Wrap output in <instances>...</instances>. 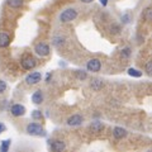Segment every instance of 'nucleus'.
I'll list each match as a JSON object with an SVG mask.
<instances>
[{
    "mask_svg": "<svg viewBox=\"0 0 152 152\" xmlns=\"http://www.w3.org/2000/svg\"><path fill=\"white\" fill-rule=\"evenodd\" d=\"M151 12H152V10H151V8H147L146 10H145V13H143V18L146 19L147 22H150V20H151Z\"/></svg>",
    "mask_w": 152,
    "mask_h": 152,
    "instance_id": "obj_18",
    "label": "nucleus"
},
{
    "mask_svg": "<svg viewBox=\"0 0 152 152\" xmlns=\"http://www.w3.org/2000/svg\"><path fill=\"white\" fill-rule=\"evenodd\" d=\"M113 136L115 137L117 140H122V138H124V137L127 136V131L124 129V128H122V127H115L113 129Z\"/></svg>",
    "mask_w": 152,
    "mask_h": 152,
    "instance_id": "obj_10",
    "label": "nucleus"
},
{
    "mask_svg": "<svg viewBox=\"0 0 152 152\" xmlns=\"http://www.w3.org/2000/svg\"><path fill=\"white\" fill-rule=\"evenodd\" d=\"M80 1H83V3H85V4H88V3H91L93 0H80Z\"/></svg>",
    "mask_w": 152,
    "mask_h": 152,
    "instance_id": "obj_29",
    "label": "nucleus"
},
{
    "mask_svg": "<svg viewBox=\"0 0 152 152\" xmlns=\"http://www.w3.org/2000/svg\"><path fill=\"white\" fill-rule=\"evenodd\" d=\"M48 145L51 147V150L53 151H64L66 148L65 143L61 141H48Z\"/></svg>",
    "mask_w": 152,
    "mask_h": 152,
    "instance_id": "obj_9",
    "label": "nucleus"
},
{
    "mask_svg": "<svg viewBox=\"0 0 152 152\" xmlns=\"http://www.w3.org/2000/svg\"><path fill=\"white\" fill-rule=\"evenodd\" d=\"M76 76L81 80H85L86 79V72H84V71H76Z\"/></svg>",
    "mask_w": 152,
    "mask_h": 152,
    "instance_id": "obj_20",
    "label": "nucleus"
},
{
    "mask_svg": "<svg viewBox=\"0 0 152 152\" xmlns=\"http://www.w3.org/2000/svg\"><path fill=\"white\" fill-rule=\"evenodd\" d=\"M51 77H52V75L48 72V74H47V76H46V81L47 83H50V80H51Z\"/></svg>",
    "mask_w": 152,
    "mask_h": 152,
    "instance_id": "obj_27",
    "label": "nucleus"
},
{
    "mask_svg": "<svg viewBox=\"0 0 152 152\" xmlns=\"http://www.w3.org/2000/svg\"><path fill=\"white\" fill-rule=\"evenodd\" d=\"M10 43V37H9L7 33H0V47L4 48V47H8Z\"/></svg>",
    "mask_w": 152,
    "mask_h": 152,
    "instance_id": "obj_11",
    "label": "nucleus"
},
{
    "mask_svg": "<svg viewBox=\"0 0 152 152\" xmlns=\"http://www.w3.org/2000/svg\"><path fill=\"white\" fill-rule=\"evenodd\" d=\"M103 123L102 122H94L91 126H90V129L94 131V132H100L103 129Z\"/></svg>",
    "mask_w": 152,
    "mask_h": 152,
    "instance_id": "obj_14",
    "label": "nucleus"
},
{
    "mask_svg": "<svg viewBox=\"0 0 152 152\" xmlns=\"http://www.w3.org/2000/svg\"><path fill=\"white\" fill-rule=\"evenodd\" d=\"M151 67H152V62H151V61H148L147 65H146V72H147V75H151Z\"/></svg>",
    "mask_w": 152,
    "mask_h": 152,
    "instance_id": "obj_22",
    "label": "nucleus"
},
{
    "mask_svg": "<svg viewBox=\"0 0 152 152\" xmlns=\"http://www.w3.org/2000/svg\"><path fill=\"white\" fill-rule=\"evenodd\" d=\"M27 133L31 136H37V137H45L46 136V131L38 123H31L27 126Z\"/></svg>",
    "mask_w": 152,
    "mask_h": 152,
    "instance_id": "obj_1",
    "label": "nucleus"
},
{
    "mask_svg": "<svg viewBox=\"0 0 152 152\" xmlns=\"http://www.w3.org/2000/svg\"><path fill=\"white\" fill-rule=\"evenodd\" d=\"M128 75L132 76V77H141L142 76V72L138 70H136V69H128Z\"/></svg>",
    "mask_w": 152,
    "mask_h": 152,
    "instance_id": "obj_15",
    "label": "nucleus"
},
{
    "mask_svg": "<svg viewBox=\"0 0 152 152\" xmlns=\"http://www.w3.org/2000/svg\"><path fill=\"white\" fill-rule=\"evenodd\" d=\"M76 17H77V12H76L75 9H66V10H64L62 13H61L60 19H61V22L67 23V22L74 20Z\"/></svg>",
    "mask_w": 152,
    "mask_h": 152,
    "instance_id": "obj_2",
    "label": "nucleus"
},
{
    "mask_svg": "<svg viewBox=\"0 0 152 152\" xmlns=\"http://www.w3.org/2000/svg\"><path fill=\"white\" fill-rule=\"evenodd\" d=\"M122 19H123V23H128L129 22V15H124Z\"/></svg>",
    "mask_w": 152,
    "mask_h": 152,
    "instance_id": "obj_26",
    "label": "nucleus"
},
{
    "mask_svg": "<svg viewBox=\"0 0 152 152\" xmlns=\"http://www.w3.org/2000/svg\"><path fill=\"white\" fill-rule=\"evenodd\" d=\"M86 67H88L89 71H91V72H98V71L100 70V67H102V64H100V61H99L98 58H91L88 62Z\"/></svg>",
    "mask_w": 152,
    "mask_h": 152,
    "instance_id": "obj_6",
    "label": "nucleus"
},
{
    "mask_svg": "<svg viewBox=\"0 0 152 152\" xmlns=\"http://www.w3.org/2000/svg\"><path fill=\"white\" fill-rule=\"evenodd\" d=\"M5 129H7V127L3 124V123H0V133H3V132H5Z\"/></svg>",
    "mask_w": 152,
    "mask_h": 152,
    "instance_id": "obj_25",
    "label": "nucleus"
},
{
    "mask_svg": "<svg viewBox=\"0 0 152 152\" xmlns=\"http://www.w3.org/2000/svg\"><path fill=\"white\" fill-rule=\"evenodd\" d=\"M60 43H61V45L64 43V39H62V38H55V39H53V45H55V46H60Z\"/></svg>",
    "mask_w": 152,
    "mask_h": 152,
    "instance_id": "obj_23",
    "label": "nucleus"
},
{
    "mask_svg": "<svg viewBox=\"0 0 152 152\" xmlns=\"http://www.w3.org/2000/svg\"><path fill=\"white\" fill-rule=\"evenodd\" d=\"M100 4H102L103 7H105L107 4H108V0H100Z\"/></svg>",
    "mask_w": 152,
    "mask_h": 152,
    "instance_id": "obj_28",
    "label": "nucleus"
},
{
    "mask_svg": "<svg viewBox=\"0 0 152 152\" xmlns=\"http://www.w3.org/2000/svg\"><path fill=\"white\" fill-rule=\"evenodd\" d=\"M10 140H5L1 142V146H0V151L1 152H7L9 150V147H10Z\"/></svg>",
    "mask_w": 152,
    "mask_h": 152,
    "instance_id": "obj_16",
    "label": "nucleus"
},
{
    "mask_svg": "<svg viewBox=\"0 0 152 152\" xmlns=\"http://www.w3.org/2000/svg\"><path fill=\"white\" fill-rule=\"evenodd\" d=\"M102 86H103V84H102L100 80H94V81L91 83V88H93L94 90H99Z\"/></svg>",
    "mask_w": 152,
    "mask_h": 152,
    "instance_id": "obj_17",
    "label": "nucleus"
},
{
    "mask_svg": "<svg viewBox=\"0 0 152 152\" xmlns=\"http://www.w3.org/2000/svg\"><path fill=\"white\" fill-rule=\"evenodd\" d=\"M83 122H84V118L81 115H79V114H75V115H71L67 119V124L71 127H76V126L83 124Z\"/></svg>",
    "mask_w": 152,
    "mask_h": 152,
    "instance_id": "obj_8",
    "label": "nucleus"
},
{
    "mask_svg": "<svg viewBox=\"0 0 152 152\" xmlns=\"http://www.w3.org/2000/svg\"><path fill=\"white\" fill-rule=\"evenodd\" d=\"M129 53H131L129 48H124V50L122 51V56H123V57H128V56H129Z\"/></svg>",
    "mask_w": 152,
    "mask_h": 152,
    "instance_id": "obj_24",
    "label": "nucleus"
},
{
    "mask_svg": "<svg viewBox=\"0 0 152 152\" xmlns=\"http://www.w3.org/2000/svg\"><path fill=\"white\" fill-rule=\"evenodd\" d=\"M7 90V83L3 81V80H0V94L4 93Z\"/></svg>",
    "mask_w": 152,
    "mask_h": 152,
    "instance_id": "obj_21",
    "label": "nucleus"
},
{
    "mask_svg": "<svg viewBox=\"0 0 152 152\" xmlns=\"http://www.w3.org/2000/svg\"><path fill=\"white\" fill-rule=\"evenodd\" d=\"M32 117H33V119H41L42 118V112L41 110H33Z\"/></svg>",
    "mask_w": 152,
    "mask_h": 152,
    "instance_id": "obj_19",
    "label": "nucleus"
},
{
    "mask_svg": "<svg viewBox=\"0 0 152 152\" xmlns=\"http://www.w3.org/2000/svg\"><path fill=\"white\" fill-rule=\"evenodd\" d=\"M34 51H36V53L38 56L45 57V56H48V53H50V47L47 46L46 43H38L34 47Z\"/></svg>",
    "mask_w": 152,
    "mask_h": 152,
    "instance_id": "obj_4",
    "label": "nucleus"
},
{
    "mask_svg": "<svg viewBox=\"0 0 152 152\" xmlns=\"http://www.w3.org/2000/svg\"><path fill=\"white\" fill-rule=\"evenodd\" d=\"M32 100H33L34 104H41L42 102H43V93H42L41 90L36 91L34 94L32 95Z\"/></svg>",
    "mask_w": 152,
    "mask_h": 152,
    "instance_id": "obj_12",
    "label": "nucleus"
},
{
    "mask_svg": "<svg viewBox=\"0 0 152 152\" xmlns=\"http://www.w3.org/2000/svg\"><path fill=\"white\" fill-rule=\"evenodd\" d=\"M20 64H22V67H23V69L31 70V69H34V67H36L37 61H36L34 57H32V56H26L24 58L20 61Z\"/></svg>",
    "mask_w": 152,
    "mask_h": 152,
    "instance_id": "obj_3",
    "label": "nucleus"
},
{
    "mask_svg": "<svg viewBox=\"0 0 152 152\" xmlns=\"http://www.w3.org/2000/svg\"><path fill=\"white\" fill-rule=\"evenodd\" d=\"M10 113L13 114L14 117L24 115V113H26V108H24V105H20V104H14V105L10 108Z\"/></svg>",
    "mask_w": 152,
    "mask_h": 152,
    "instance_id": "obj_7",
    "label": "nucleus"
},
{
    "mask_svg": "<svg viewBox=\"0 0 152 152\" xmlns=\"http://www.w3.org/2000/svg\"><path fill=\"white\" fill-rule=\"evenodd\" d=\"M41 79H42V75H41V72H32V74H29L26 77V81H27V84H29V85H36V84H38L41 81Z\"/></svg>",
    "mask_w": 152,
    "mask_h": 152,
    "instance_id": "obj_5",
    "label": "nucleus"
},
{
    "mask_svg": "<svg viewBox=\"0 0 152 152\" xmlns=\"http://www.w3.org/2000/svg\"><path fill=\"white\" fill-rule=\"evenodd\" d=\"M8 5L18 9V8H20L23 5V0H8Z\"/></svg>",
    "mask_w": 152,
    "mask_h": 152,
    "instance_id": "obj_13",
    "label": "nucleus"
}]
</instances>
